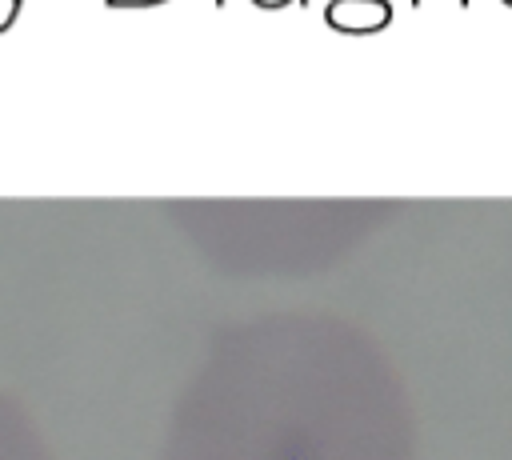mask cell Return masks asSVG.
<instances>
[{"label": "cell", "mask_w": 512, "mask_h": 460, "mask_svg": "<svg viewBox=\"0 0 512 460\" xmlns=\"http://www.w3.org/2000/svg\"><path fill=\"white\" fill-rule=\"evenodd\" d=\"M160 460H408L376 376L308 324L224 344L184 400Z\"/></svg>", "instance_id": "obj_1"}, {"label": "cell", "mask_w": 512, "mask_h": 460, "mask_svg": "<svg viewBox=\"0 0 512 460\" xmlns=\"http://www.w3.org/2000/svg\"><path fill=\"white\" fill-rule=\"evenodd\" d=\"M0 460H48L28 424L0 404Z\"/></svg>", "instance_id": "obj_2"}]
</instances>
